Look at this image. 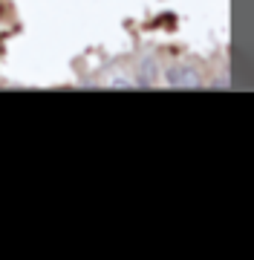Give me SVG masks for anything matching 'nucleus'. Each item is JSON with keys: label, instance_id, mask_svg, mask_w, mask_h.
<instances>
[{"label": "nucleus", "instance_id": "nucleus-1", "mask_svg": "<svg viewBox=\"0 0 254 260\" xmlns=\"http://www.w3.org/2000/svg\"><path fill=\"white\" fill-rule=\"evenodd\" d=\"M165 81L170 87H179V90H185V87H199V75L194 70H188L185 64H176L170 67L168 73H165Z\"/></svg>", "mask_w": 254, "mask_h": 260}]
</instances>
